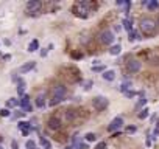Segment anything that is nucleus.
Returning a JSON list of instances; mask_svg holds the SVG:
<instances>
[{
  "label": "nucleus",
  "instance_id": "a878e982",
  "mask_svg": "<svg viewBox=\"0 0 159 149\" xmlns=\"http://www.w3.org/2000/svg\"><path fill=\"white\" fill-rule=\"evenodd\" d=\"M95 138H97V135H95V134H92V132L86 134V141H95Z\"/></svg>",
  "mask_w": 159,
  "mask_h": 149
},
{
  "label": "nucleus",
  "instance_id": "b1692460",
  "mask_svg": "<svg viewBox=\"0 0 159 149\" xmlns=\"http://www.w3.org/2000/svg\"><path fill=\"white\" fill-rule=\"evenodd\" d=\"M145 104H147V98H145V96H142V98L139 99V103L136 104V109H141V107H142V106H145Z\"/></svg>",
  "mask_w": 159,
  "mask_h": 149
},
{
  "label": "nucleus",
  "instance_id": "9d476101",
  "mask_svg": "<svg viewBox=\"0 0 159 149\" xmlns=\"http://www.w3.org/2000/svg\"><path fill=\"white\" fill-rule=\"evenodd\" d=\"M34 67H36V62H34V61H30V62L24 64V65L19 68V73H28V71H31Z\"/></svg>",
  "mask_w": 159,
  "mask_h": 149
},
{
  "label": "nucleus",
  "instance_id": "c9c22d12",
  "mask_svg": "<svg viewBox=\"0 0 159 149\" xmlns=\"http://www.w3.org/2000/svg\"><path fill=\"white\" fill-rule=\"evenodd\" d=\"M74 58H83V55H80V53H74Z\"/></svg>",
  "mask_w": 159,
  "mask_h": 149
},
{
  "label": "nucleus",
  "instance_id": "20e7f679",
  "mask_svg": "<svg viewBox=\"0 0 159 149\" xmlns=\"http://www.w3.org/2000/svg\"><path fill=\"white\" fill-rule=\"evenodd\" d=\"M52 92H53V98H61V99H64L66 95H67V87L62 86V84H58V86L53 87Z\"/></svg>",
  "mask_w": 159,
  "mask_h": 149
},
{
  "label": "nucleus",
  "instance_id": "423d86ee",
  "mask_svg": "<svg viewBox=\"0 0 159 149\" xmlns=\"http://www.w3.org/2000/svg\"><path fill=\"white\" fill-rule=\"evenodd\" d=\"M122 126H123V118H122V117H116L114 120H112V121L109 123L108 131H109V132H114V131L120 129Z\"/></svg>",
  "mask_w": 159,
  "mask_h": 149
},
{
  "label": "nucleus",
  "instance_id": "393cba45",
  "mask_svg": "<svg viewBox=\"0 0 159 149\" xmlns=\"http://www.w3.org/2000/svg\"><path fill=\"white\" fill-rule=\"evenodd\" d=\"M25 147H27V149H38V147H36V143H34L33 140H28V141L25 143Z\"/></svg>",
  "mask_w": 159,
  "mask_h": 149
},
{
  "label": "nucleus",
  "instance_id": "9b49d317",
  "mask_svg": "<svg viewBox=\"0 0 159 149\" xmlns=\"http://www.w3.org/2000/svg\"><path fill=\"white\" fill-rule=\"evenodd\" d=\"M49 128L50 129H59L61 128V120L58 117H52L49 120Z\"/></svg>",
  "mask_w": 159,
  "mask_h": 149
},
{
  "label": "nucleus",
  "instance_id": "cd10ccee",
  "mask_svg": "<svg viewBox=\"0 0 159 149\" xmlns=\"http://www.w3.org/2000/svg\"><path fill=\"white\" fill-rule=\"evenodd\" d=\"M0 117H11V112L8 110V107H5V109L0 110Z\"/></svg>",
  "mask_w": 159,
  "mask_h": 149
},
{
  "label": "nucleus",
  "instance_id": "4be33fe9",
  "mask_svg": "<svg viewBox=\"0 0 159 149\" xmlns=\"http://www.w3.org/2000/svg\"><path fill=\"white\" fill-rule=\"evenodd\" d=\"M157 6H159V3L156 2V0H153V2H148V5H147V8H148L150 11H154V10H157Z\"/></svg>",
  "mask_w": 159,
  "mask_h": 149
},
{
  "label": "nucleus",
  "instance_id": "c756f323",
  "mask_svg": "<svg viewBox=\"0 0 159 149\" xmlns=\"http://www.w3.org/2000/svg\"><path fill=\"white\" fill-rule=\"evenodd\" d=\"M92 70H94V71H103V73L106 71V70H105V65H97V67H92Z\"/></svg>",
  "mask_w": 159,
  "mask_h": 149
},
{
  "label": "nucleus",
  "instance_id": "f257e3e1",
  "mask_svg": "<svg viewBox=\"0 0 159 149\" xmlns=\"http://www.w3.org/2000/svg\"><path fill=\"white\" fill-rule=\"evenodd\" d=\"M141 30L144 31V34H153L156 31V22L150 17H144L141 20Z\"/></svg>",
  "mask_w": 159,
  "mask_h": 149
},
{
  "label": "nucleus",
  "instance_id": "2eb2a0df",
  "mask_svg": "<svg viewBox=\"0 0 159 149\" xmlns=\"http://www.w3.org/2000/svg\"><path fill=\"white\" fill-rule=\"evenodd\" d=\"M122 25H123V28H125L128 33H131V31H133V20H131V19H128V17H126V19H123Z\"/></svg>",
  "mask_w": 159,
  "mask_h": 149
},
{
  "label": "nucleus",
  "instance_id": "ddd939ff",
  "mask_svg": "<svg viewBox=\"0 0 159 149\" xmlns=\"http://www.w3.org/2000/svg\"><path fill=\"white\" fill-rule=\"evenodd\" d=\"M44 106H45V93H39L36 96V107L42 109Z\"/></svg>",
  "mask_w": 159,
  "mask_h": 149
},
{
  "label": "nucleus",
  "instance_id": "dca6fc26",
  "mask_svg": "<svg viewBox=\"0 0 159 149\" xmlns=\"http://www.w3.org/2000/svg\"><path fill=\"white\" fill-rule=\"evenodd\" d=\"M16 106H20V99L10 98L8 101H6V107H16Z\"/></svg>",
  "mask_w": 159,
  "mask_h": 149
},
{
  "label": "nucleus",
  "instance_id": "bb28decb",
  "mask_svg": "<svg viewBox=\"0 0 159 149\" xmlns=\"http://www.w3.org/2000/svg\"><path fill=\"white\" fill-rule=\"evenodd\" d=\"M66 115H67V120H72V118H75V117H77L75 110H66Z\"/></svg>",
  "mask_w": 159,
  "mask_h": 149
},
{
  "label": "nucleus",
  "instance_id": "4c0bfd02",
  "mask_svg": "<svg viewBox=\"0 0 159 149\" xmlns=\"http://www.w3.org/2000/svg\"><path fill=\"white\" fill-rule=\"evenodd\" d=\"M157 25H159V19H157Z\"/></svg>",
  "mask_w": 159,
  "mask_h": 149
},
{
  "label": "nucleus",
  "instance_id": "72a5a7b5",
  "mask_svg": "<svg viewBox=\"0 0 159 149\" xmlns=\"http://www.w3.org/2000/svg\"><path fill=\"white\" fill-rule=\"evenodd\" d=\"M126 131H128L129 134H131V132H136V126H128V128H126Z\"/></svg>",
  "mask_w": 159,
  "mask_h": 149
},
{
  "label": "nucleus",
  "instance_id": "7c9ffc66",
  "mask_svg": "<svg viewBox=\"0 0 159 149\" xmlns=\"http://www.w3.org/2000/svg\"><path fill=\"white\" fill-rule=\"evenodd\" d=\"M136 95H137V93H136L134 90H128V92L125 93V96H126V98H133V96H136Z\"/></svg>",
  "mask_w": 159,
  "mask_h": 149
},
{
  "label": "nucleus",
  "instance_id": "a211bd4d",
  "mask_svg": "<svg viewBox=\"0 0 159 149\" xmlns=\"http://www.w3.org/2000/svg\"><path fill=\"white\" fill-rule=\"evenodd\" d=\"M38 48H39V42H38L36 39H33V40L30 42V45H28V52H31V53H33V52H36Z\"/></svg>",
  "mask_w": 159,
  "mask_h": 149
},
{
  "label": "nucleus",
  "instance_id": "f8f14e48",
  "mask_svg": "<svg viewBox=\"0 0 159 149\" xmlns=\"http://www.w3.org/2000/svg\"><path fill=\"white\" fill-rule=\"evenodd\" d=\"M25 81L24 79H22V78H19V81H17V95L22 98V96H24L25 95Z\"/></svg>",
  "mask_w": 159,
  "mask_h": 149
},
{
  "label": "nucleus",
  "instance_id": "f704fd0d",
  "mask_svg": "<svg viewBox=\"0 0 159 149\" xmlns=\"http://www.w3.org/2000/svg\"><path fill=\"white\" fill-rule=\"evenodd\" d=\"M41 56H42V58L47 56V50H45V48H44V50H41Z\"/></svg>",
  "mask_w": 159,
  "mask_h": 149
},
{
  "label": "nucleus",
  "instance_id": "e433bc0d",
  "mask_svg": "<svg viewBox=\"0 0 159 149\" xmlns=\"http://www.w3.org/2000/svg\"><path fill=\"white\" fill-rule=\"evenodd\" d=\"M11 146H13V149H17V143H16V141H13Z\"/></svg>",
  "mask_w": 159,
  "mask_h": 149
},
{
  "label": "nucleus",
  "instance_id": "6e6552de",
  "mask_svg": "<svg viewBox=\"0 0 159 149\" xmlns=\"http://www.w3.org/2000/svg\"><path fill=\"white\" fill-rule=\"evenodd\" d=\"M20 107L24 109L25 112H33V107L30 104V96L28 95H24L20 98Z\"/></svg>",
  "mask_w": 159,
  "mask_h": 149
},
{
  "label": "nucleus",
  "instance_id": "5701e85b",
  "mask_svg": "<svg viewBox=\"0 0 159 149\" xmlns=\"http://www.w3.org/2000/svg\"><path fill=\"white\" fill-rule=\"evenodd\" d=\"M148 113H150V110L145 107V109H142V110H141V113H139V118H141V120H145V118L148 117Z\"/></svg>",
  "mask_w": 159,
  "mask_h": 149
},
{
  "label": "nucleus",
  "instance_id": "2f4dec72",
  "mask_svg": "<svg viewBox=\"0 0 159 149\" xmlns=\"http://www.w3.org/2000/svg\"><path fill=\"white\" fill-rule=\"evenodd\" d=\"M95 149H106V143H105V141H100V143L95 146Z\"/></svg>",
  "mask_w": 159,
  "mask_h": 149
},
{
  "label": "nucleus",
  "instance_id": "58836bf2",
  "mask_svg": "<svg viewBox=\"0 0 159 149\" xmlns=\"http://www.w3.org/2000/svg\"><path fill=\"white\" fill-rule=\"evenodd\" d=\"M0 149H3V147H2V146H0Z\"/></svg>",
  "mask_w": 159,
  "mask_h": 149
},
{
  "label": "nucleus",
  "instance_id": "c85d7f7f",
  "mask_svg": "<svg viewBox=\"0 0 159 149\" xmlns=\"http://www.w3.org/2000/svg\"><path fill=\"white\" fill-rule=\"evenodd\" d=\"M74 147H75V149H87V144H86V143H81V141H80V143H77Z\"/></svg>",
  "mask_w": 159,
  "mask_h": 149
},
{
  "label": "nucleus",
  "instance_id": "1a4fd4ad",
  "mask_svg": "<svg viewBox=\"0 0 159 149\" xmlns=\"http://www.w3.org/2000/svg\"><path fill=\"white\" fill-rule=\"evenodd\" d=\"M39 8H41V2H39V0H30V2H27V11L30 14L39 11Z\"/></svg>",
  "mask_w": 159,
  "mask_h": 149
},
{
  "label": "nucleus",
  "instance_id": "473e14b6",
  "mask_svg": "<svg viewBox=\"0 0 159 149\" xmlns=\"http://www.w3.org/2000/svg\"><path fill=\"white\" fill-rule=\"evenodd\" d=\"M90 87H92V81H87L84 84V90H90Z\"/></svg>",
  "mask_w": 159,
  "mask_h": 149
},
{
  "label": "nucleus",
  "instance_id": "aec40b11",
  "mask_svg": "<svg viewBox=\"0 0 159 149\" xmlns=\"http://www.w3.org/2000/svg\"><path fill=\"white\" fill-rule=\"evenodd\" d=\"M41 144H42L44 149H52V143L45 138V137H41Z\"/></svg>",
  "mask_w": 159,
  "mask_h": 149
},
{
  "label": "nucleus",
  "instance_id": "0eeeda50",
  "mask_svg": "<svg viewBox=\"0 0 159 149\" xmlns=\"http://www.w3.org/2000/svg\"><path fill=\"white\" fill-rule=\"evenodd\" d=\"M141 67H142V64H141L139 61H136V59H133V61H129V62L126 64V70H128L129 73H137V71L141 70Z\"/></svg>",
  "mask_w": 159,
  "mask_h": 149
},
{
  "label": "nucleus",
  "instance_id": "6ab92c4d",
  "mask_svg": "<svg viewBox=\"0 0 159 149\" xmlns=\"http://www.w3.org/2000/svg\"><path fill=\"white\" fill-rule=\"evenodd\" d=\"M128 39H129V42H134L136 39H141V34L137 33V31H131V33H128Z\"/></svg>",
  "mask_w": 159,
  "mask_h": 149
},
{
  "label": "nucleus",
  "instance_id": "4468645a",
  "mask_svg": "<svg viewBox=\"0 0 159 149\" xmlns=\"http://www.w3.org/2000/svg\"><path fill=\"white\" fill-rule=\"evenodd\" d=\"M103 79L105 81H114L116 79V71L114 70H106L103 73Z\"/></svg>",
  "mask_w": 159,
  "mask_h": 149
},
{
  "label": "nucleus",
  "instance_id": "39448f33",
  "mask_svg": "<svg viewBox=\"0 0 159 149\" xmlns=\"http://www.w3.org/2000/svg\"><path fill=\"white\" fill-rule=\"evenodd\" d=\"M98 39H100V42H101V44L109 45V44H112V40H114V34H112V31H109V30H105V31H101V33H100Z\"/></svg>",
  "mask_w": 159,
  "mask_h": 149
},
{
  "label": "nucleus",
  "instance_id": "f03ea898",
  "mask_svg": "<svg viewBox=\"0 0 159 149\" xmlns=\"http://www.w3.org/2000/svg\"><path fill=\"white\" fill-rule=\"evenodd\" d=\"M72 11L75 13V16L81 17V19H86L89 16V8H87V3L86 2H77L72 8Z\"/></svg>",
  "mask_w": 159,
  "mask_h": 149
},
{
  "label": "nucleus",
  "instance_id": "7ed1b4c3",
  "mask_svg": "<svg viewBox=\"0 0 159 149\" xmlns=\"http://www.w3.org/2000/svg\"><path fill=\"white\" fill-rule=\"evenodd\" d=\"M92 104H94V107H95L98 112H101V110H105V109L108 107L109 101H108L105 96H95V98L92 99Z\"/></svg>",
  "mask_w": 159,
  "mask_h": 149
},
{
  "label": "nucleus",
  "instance_id": "f3484780",
  "mask_svg": "<svg viewBox=\"0 0 159 149\" xmlns=\"http://www.w3.org/2000/svg\"><path fill=\"white\" fill-rule=\"evenodd\" d=\"M120 52H122V47H120V45H112V47H111V50H109V53H111L112 56L120 55Z\"/></svg>",
  "mask_w": 159,
  "mask_h": 149
},
{
  "label": "nucleus",
  "instance_id": "412c9836",
  "mask_svg": "<svg viewBox=\"0 0 159 149\" xmlns=\"http://www.w3.org/2000/svg\"><path fill=\"white\" fill-rule=\"evenodd\" d=\"M129 87H131V81H125V82L120 86V92H122V93H126V92L129 90Z\"/></svg>",
  "mask_w": 159,
  "mask_h": 149
}]
</instances>
